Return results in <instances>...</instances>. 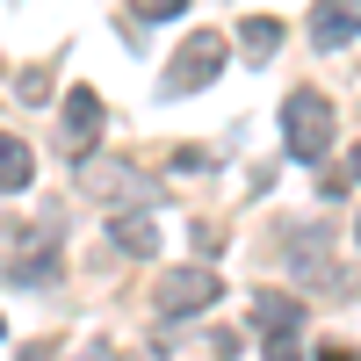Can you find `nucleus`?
Instances as JSON below:
<instances>
[{
  "label": "nucleus",
  "mask_w": 361,
  "mask_h": 361,
  "mask_svg": "<svg viewBox=\"0 0 361 361\" xmlns=\"http://www.w3.org/2000/svg\"><path fill=\"white\" fill-rule=\"evenodd\" d=\"M130 15H137V22H180V15H188V0H130Z\"/></svg>",
  "instance_id": "11"
},
{
  "label": "nucleus",
  "mask_w": 361,
  "mask_h": 361,
  "mask_svg": "<svg viewBox=\"0 0 361 361\" xmlns=\"http://www.w3.org/2000/svg\"><path fill=\"white\" fill-rule=\"evenodd\" d=\"M0 275L8 282H51L58 275V238L51 231H22V246L0 253Z\"/></svg>",
  "instance_id": "4"
},
{
  "label": "nucleus",
  "mask_w": 361,
  "mask_h": 361,
  "mask_svg": "<svg viewBox=\"0 0 361 361\" xmlns=\"http://www.w3.org/2000/svg\"><path fill=\"white\" fill-rule=\"evenodd\" d=\"M354 238H361V224H354Z\"/></svg>",
  "instance_id": "15"
},
{
  "label": "nucleus",
  "mask_w": 361,
  "mask_h": 361,
  "mask_svg": "<svg viewBox=\"0 0 361 361\" xmlns=\"http://www.w3.org/2000/svg\"><path fill=\"white\" fill-rule=\"evenodd\" d=\"M267 361H304V354H296V333L289 340H267Z\"/></svg>",
  "instance_id": "12"
},
{
  "label": "nucleus",
  "mask_w": 361,
  "mask_h": 361,
  "mask_svg": "<svg viewBox=\"0 0 361 361\" xmlns=\"http://www.w3.org/2000/svg\"><path fill=\"white\" fill-rule=\"evenodd\" d=\"M29 173H37V159H29V145L0 130V195H22V188H29Z\"/></svg>",
  "instance_id": "8"
},
{
  "label": "nucleus",
  "mask_w": 361,
  "mask_h": 361,
  "mask_svg": "<svg viewBox=\"0 0 361 361\" xmlns=\"http://www.w3.org/2000/svg\"><path fill=\"white\" fill-rule=\"evenodd\" d=\"M347 173H354V180H361V145H354V152H347Z\"/></svg>",
  "instance_id": "14"
},
{
  "label": "nucleus",
  "mask_w": 361,
  "mask_h": 361,
  "mask_svg": "<svg viewBox=\"0 0 361 361\" xmlns=\"http://www.w3.org/2000/svg\"><path fill=\"white\" fill-rule=\"evenodd\" d=\"M0 333H8V325H0Z\"/></svg>",
  "instance_id": "16"
},
{
  "label": "nucleus",
  "mask_w": 361,
  "mask_h": 361,
  "mask_svg": "<svg viewBox=\"0 0 361 361\" xmlns=\"http://www.w3.org/2000/svg\"><path fill=\"white\" fill-rule=\"evenodd\" d=\"M282 145H289V159H304V166H318L325 152H333V102H325L318 87H296V94H289Z\"/></svg>",
  "instance_id": "1"
},
{
  "label": "nucleus",
  "mask_w": 361,
  "mask_h": 361,
  "mask_svg": "<svg viewBox=\"0 0 361 361\" xmlns=\"http://www.w3.org/2000/svg\"><path fill=\"white\" fill-rule=\"evenodd\" d=\"M253 325H260L267 340H289L296 325H304V304L282 296V289H260V296H253Z\"/></svg>",
  "instance_id": "7"
},
{
  "label": "nucleus",
  "mask_w": 361,
  "mask_h": 361,
  "mask_svg": "<svg viewBox=\"0 0 361 361\" xmlns=\"http://www.w3.org/2000/svg\"><path fill=\"white\" fill-rule=\"evenodd\" d=\"M224 296V282L209 275V267H173V275H159V311L166 318H195V311H209Z\"/></svg>",
  "instance_id": "3"
},
{
  "label": "nucleus",
  "mask_w": 361,
  "mask_h": 361,
  "mask_svg": "<svg viewBox=\"0 0 361 361\" xmlns=\"http://www.w3.org/2000/svg\"><path fill=\"white\" fill-rule=\"evenodd\" d=\"M238 44H246V58H275L282 22H275V15H246V22H238Z\"/></svg>",
  "instance_id": "10"
},
{
  "label": "nucleus",
  "mask_w": 361,
  "mask_h": 361,
  "mask_svg": "<svg viewBox=\"0 0 361 361\" xmlns=\"http://www.w3.org/2000/svg\"><path fill=\"white\" fill-rule=\"evenodd\" d=\"M318 361H361V354H354L347 340H325V347H318Z\"/></svg>",
  "instance_id": "13"
},
{
  "label": "nucleus",
  "mask_w": 361,
  "mask_h": 361,
  "mask_svg": "<svg viewBox=\"0 0 361 361\" xmlns=\"http://www.w3.org/2000/svg\"><path fill=\"white\" fill-rule=\"evenodd\" d=\"M361 37V0H318L311 8V44L318 51H340Z\"/></svg>",
  "instance_id": "6"
},
{
  "label": "nucleus",
  "mask_w": 361,
  "mask_h": 361,
  "mask_svg": "<svg viewBox=\"0 0 361 361\" xmlns=\"http://www.w3.org/2000/svg\"><path fill=\"white\" fill-rule=\"evenodd\" d=\"M109 238H116L130 260H152V253H159V224H152V217H116Z\"/></svg>",
  "instance_id": "9"
},
{
  "label": "nucleus",
  "mask_w": 361,
  "mask_h": 361,
  "mask_svg": "<svg viewBox=\"0 0 361 361\" xmlns=\"http://www.w3.org/2000/svg\"><path fill=\"white\" fill-rule=\"evenodd\" d=\"M224 58H231V44L217 37V29H195V37L173 51V66H166V80H159V94H195V87H209V80L224 73Z\"/></svg>",
  "instance_id": "2"
},
{
  "label": "nucleus",
  "mask_w": 361,
  "mask_h": 361,
  "mask_svg": "<svg viewBox=\"0 0 361 361\" xmlns=\"http://www.w3.org/2000/svg\"><path fill=\"white\" fill-rule=\"evenodd\" d=\"M94 145H102V94H94V87H73V94H66V152L87 159Z\"/></svg>",
  "instance_id": "5"
}]
</instances>
